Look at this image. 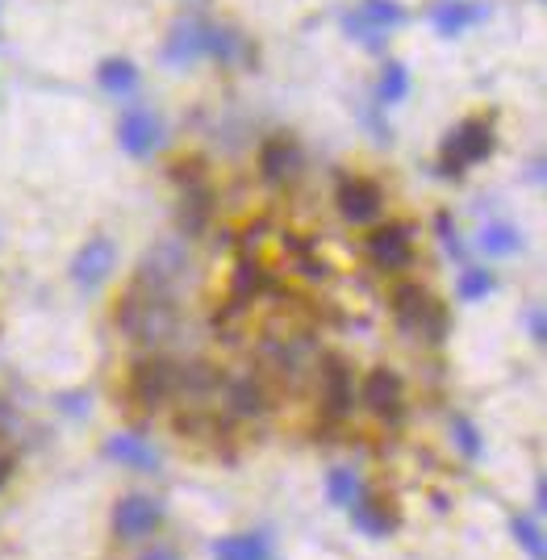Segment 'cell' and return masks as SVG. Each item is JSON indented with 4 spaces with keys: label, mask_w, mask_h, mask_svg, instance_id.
I'll return each mask as SVG.
<instances>
[{
    "label": "cell",
    "mask_w": 547,
    "mask_h": 560,
    "mask_svg": "<svg viewBox=\"0 0 547 560\" xmlns=\"http://www.w3.org/2000/svg\"><path fill=\"white\" fill-rule=\"evenodd\" d=\"M264 406H268V398H264V385L259 381L239 377L226 385V410L234 418H255V414H264Z\"/></svg>",
    "instance_id": "obj_16"
},
{
    "label": "cell",
    "mask_w": 547,
    "mask_h": 560,
    "mask_svg": "<svg viewBox=\"0 0 547 560\" xmlns=\"http://www.w3.org/2000/svg\"><path fill=\"white\" fill-rule=\"evenodd\" d=\"M101 84H105L109 92H130V88L138 84V76H134L130 63L117 59V63H105V67H101Z\"/></svg>",
    "instance_id": "obj_23"
},
{
    "label": "cell",
    "mask_w": 547,
    "mask_h": 560,
    "mask_svg": "<svg viewBox=\"0 0 547 560\" xmlns=\"http://www.w3.org/2000/svg\"><path fill=\"white\" fill-rule=\"evenodd\" d=\"M489 147H493V130H489V122L477 118V122L460 126V130L443 143V172H464L468 163L485 159Z\"/></svg>",
    "instance_id": "obj_3"
},
{
    "label": "cell",
    "mask_w": 547,
    "mask_h": 560,
    "mask_svg": "<svg viewBox=\"0 0 547 560\" xmlns=\"http://www.w3.org/2000/svg\"><path fill=\"white\" fill-rule=\"evenodd\" d=\"M147 560H180V556H176V552H168V548H159V552H151Z\"/></svg>",
    "instance_id": "obj_29"
},
{
    "label": "cell",
    "mask_w": 547,
    "mask_h": 560,
    "mask_svg": "<svg viewBox=\"0 0 547 560\" xmlns=\"http://www.w3.org/2000/svg\"><path fill=\"white\" fill-rule=\"evenodd\" d=\"M280 247L293 255V264H297L301 276H309V280H322V276H326V264L318 260L314 247H309L305 239H297V235H280Z\"/></svg>",
    "instance_id": "obj_18"
},
{
    "label": "cell",
    "mask_w": 547,
    "mask_h": 560,
    "mask_svg": "<svg viewBox=\"0 0 547 560\" xmlns=\"http://www.w3.org/2000/svg\"><path fill=\"white\" fill-rule=\"evenodd\" d=\"M451 431H456V443H460V452H464L468 460H477V456L485 452V443H481L477 427H472L468 418H451Z\"/></svg>",
    "instance_id": "obj_26"
},
{
    "label": "cell",
    "mask_w": 547,
    "mask_h": 560,
    "mask_svg": "<svg viewBox=\"0 0 547 560\" xmlns=\"http://www.w3.org/2000/svg\"><path fill=\"white\" fill-rule=\"evenodd\" d=\"M393 314H397L401 331L422 335L426 343H443L447 339V326H451L447 310L422 285H397L393 289Z\"/></svg>",
    "instance_id": "obj_2"
},
{
    "label": "cell",
    "mask_w": 547,
    "mask_h": 560,
    "mask_svg": "<svg viewBox=\"0 0 547 560\" xmlns=\"http://www.w3.org/2000/svg\"><path fill=\"white\" fill-rule=\"evenodd\" d=\"M213 560H268V540L264 535H226L213 544Z\"/></svg>",
    "instance_id": "obj_17"
},
{
    "label": "cell",
    "mask_w": 547,
    "mask_h": 560,
    "mask_svg": "<svg viewBox=\"0 0 547 560\" xmlns=\"http://www.w3.org/2000/svg\"><path fill=\"white\" fill-rule=\"evenodd\" d=\"M172 393H176V364H168V360H142L134 368V398L138 402L155 406L163 398H172Z\"/></svg>",
    "instance_id": "obj_10"
},
{
    "label": "cell",
    "mask_w": 547,
    "mask_h": 560,
    "mask_svg": "<svg viewBox=\"0 0 547 560\" xmlns=\"http://www.w3.org/2000/svg\"><path fill=\"white\" fill-rule=\"evenodd\" d=\"M364 402L380 414V418H389V423H397L401 410H406V389H401V377L389 368H376L372 377L364 381Z\"/></svg>",
    "instance_id": "obj_7"
},
{
    "label": "cell",
    "mask_w": 547,
    "mask_h": 560,
    "mask_svg": "<svg viewBox=\"0 0 547 560\" xmlns=\"http://www.w3.org/2000/svg\"><path fill=\"white\" fill-rule=\"evenodd\" d=\"M531 339L543 343L547 339V322H543V310H531Z\"/></svg>",
    "instance_id": "obj_28"
},
{
    "label": "cell",
    "mask_w": 547,
    "mask_h": 560,
    "mask_svg": "<svg viewBox=\"0 0 547 560\" xmlns=\"http://www.w3.org/2000/svg\"><path fill=\"white\" fill-rule=\"evenodd\" d=\"M481 13L477 9H464V5H443L439 13H435V21H439V30L443 34H460L464 26H468V21H477Z\"/></svg>",
    "instance_id": "obj_25"
},
{
    "label": "cell",
    "mask_w": 547,
    "mask_h": 560,
    "mask_svg": "<svg viewBox=\"0 0 547 560\" xmlns=\"http://www.w3.org/2000/svg\"><path fill=\"white\" fill-rule=\"evenodd\" d=\"M117 138H122V147L130 151V155H151V147L159 143V126H155V118L151 113H126V122H122V130H117Z\"/></svg>",
    "instance_id": "obj_15"
},
{
    "label": "cell",
    "mask_w": 547,
    "mask_h": 560,
    "mask_svg": "<svg viewBox=\"0 0 547 560\" xmlns=\"http://www.w3.org/2000/svg\"><path fill=\"white\" fill-rule=\"evenodd\" d=\"M268 289H272V276H268L264 264H255V260H239V264H234V276H230V301L247 306L251 297L268 293Z\"/></svg>",
    "instance_id": "obj_13"
},
{
    "label": "cell",
    "mask_w": 547,
    "mask_h": 560,
    "mask_svg": "<svg viewBox=\"0 0 547 560\" xmlns=\"http://www.w3.org/2000/svg\"><path fill=\"white\" fill-rule=\"evenodd\" d=\"M326 494H330V502H335V506L347 510L355 498L364 494V485H360V477H355L351 469H335V473L326 477Z\"/></svg>",
    "instance_id": "obj_19"
},
{
    "label": "cell",
    "mask_w": 547,
    "mask_h": 560,
    "mask_svg": "<svg viewBox=\"0 0 547 560\" xmlns=\"http://www.w3.org/2000/svg\"><path fill=\"white\" fill-rule=\"evenodd\" d=\"M351 398H355V385H351V368L343 360L330 356L322 364V406H326V418L339 423V418L351 414Z\"/></svg>",
    "instance_id": "obj_6"
},
{
    "label": "cell",
    "mask_w": 547,
    "mask_h": 560,
    "mask_svg": "<svg viewBox=\"0 0 547 560\" xmlns=\"http://www.w3.org/2000/svg\"><path fill=\"white\" fill-rule=\"evenodd\" d=\"M481 247L489 255H510V251L522 247V239H518V230H510V226H485L481 230Z\"/></svg>",
    "instance_id": "obj_21"
},
{
    "label": "cell",
    "mask_w": 547,
    "mask_h": 560,
    "mask_svg": "<svg viewBox=\"0 0 547 560\" xmlns=\"http://www.w3.org/2000/svg\"><path fill=\"white\" fill-rule=\"evenodd\" d=\"M406 67H401V63H389L385 67V80H380V101H401V97H406Z\"/></svg>",
    "instance_id": "obj_27"
},
{
    "label": "cell",
    "mask_w": 547,
    "mask_h": 560,
    "mask_svg": "<svg viewBox=\"0 0 547 560\" xmlns=\"http://www.w3.org/2000/svg\"><path fill=\"white\" fill-rule=\"evenodd\" d=\"M163 519V506L147 494H134V498H122L113 506V535H122V540H142V535H151Z\"/></svg>",
    "instance_id": "obj_4"
},
{
    "label": "cell",
    "mask_w": 547,
    "mask_h": 560,
    "mask_svg": "<svg viewBox=\"0 0 547 560\" xmlns=\"http://www.w3.org/2000/svg\"><path fill=\"white\" fill-rule=\"evenodd\" d=\"M347 510H351V523L360 527L364 535H372V540H380V535L397 531V523H401L397 510L385 506V498H372V494H360Z\"/></svg>",
    "instance_id": "obj_11"
},
{
    "label": "cell",
    "mask_w": 547,
    "mask_h": 560,
    "mask_svg": "<svg viewBox=\"0 0 547 560\" xmlns=\"http://www.w3.org/2000/svg\"><path fill=\"white\" fill-rule=\"evenodd\" d=\"M380 205H385V197H380V189L372 180L364 176H347L339 184V209L347 222H372L380 214Z\"/></svg>",
    "instance_id": "obj_8"
},
{
    "label": "cell",
    "mask_w": 547,
    "mask_h": 560,
    "mask_svg": "<svg viewBox=\"0 0 547 560\" xmlns=\"http://www.w3.org/2000/svg\"><path fill=\"white\" fill-rule=\"evenodd\" d=\"M117 326H122L126 335L142 339V343L168 339L172 326H176L168 293H159L151 285H142V280H134V289L122 297V306H117Z\"/></svg>",
    "instance_id": "obj_1"
},
{
    "label": "cell",
    "mask_w": 547,
    "mask_h": 560,
    "mask_svg": "<svg viewBox=\"0 0 547 560\" xmlns=\"http://www.w3.org/2000/svg\"><path fill=\"white\" fill-rule=\"evenodd\" d=\"M489 289H493V276L485 268H464L460 272V301H485Z\"/></svg>",
    "instance_id": "obj_22"
},
{
    "label": "cell",
    "mask_w": 547,
    "mask_h": 560,
    "mask_svg": "<svg viewBox=\"0 0 547 560\" xmlns=\"http://www.w3.org/2000/svg\"><path fill=\"white\" fill-rule=\"evenodd\" d=\"M301 147L293 143V138H272V143H264V151H259V172H264V180L272 184H289L301 176Z\"/></svg>",
    "instance_id": "obj_9"
},
{
    "label": "cell",
    "mask_w": 547,
    "mask_h": 560,
    "mask_svg": "<svg viewBox=\"0 0 547 560\" xmlns=\"http://www.w3.org/2000/svg\"><path fill=\"white\" fill-rule=\"evenodd\" d=\"M113 264H117L113 243H109V239H92V243H84V251L76 255V280H80L84 289H92V285H101V280L109 276Z\"/></svg>",
    "instance_id": "obj_12"
},
{
    "label": "cell",
    "mask_w": 547,
    "mask_h": 560,
    "mask_svg": "<svg viewBox=\"0 0 547 560\" xmlns=\"http://www.w3.org/2000/svg\"><path fill=\"white\" fill-rule=\"evenodd\" d=\"M510 531H514V540L531 552V560H543V556H547L543 535H539V527H535L531 519H514V523H510Z\"/></svg>",
    "instance_id": "obj_24"
},
{
    "label": "cell",
    "mask_w": 547,
    "mask_h": 560,
    "mask_svg": "<svg viewBox=\"0 0 547 560\" xmlns=\"http://www.w3.org/2000/svg\"><path fill=\"white\" fill-rule=\"evenodd\" d=\"M368 255L385 272L406 268L414 260V230L410 226H380L376 235L368 239Z\"/></svg>",
    "instance_id": "obj_5"
},
{
    "label": "cell",
    "mask_w": 547,
    "mask_h": 560,
    "mask_svg": "<svg viewBox=\"0 0 547 560\" xmlns=\"http://www.w3.org/2000/svg\"><path fill=\"white\" fill-rule=\"evenodd\" d=\"M105 456L117 460V464H126V469H138V473H151L155 464H159V456H155L138 435H113V439L105 443Z\"/></svg>",
    "instance_id": "obj_14"
},
{
    "label": "cell",
    "mask_w": 547,
    "mask_h": 560,
    "mask_svg": "<svg viewBox=\"0 0 547 560\" xmlns=\"http://www.w3.org/2000/svg\"><path fill=\"white\" fill-rule=\"evenodd\" d=\"M205 51V30L201 26H184L168 42V59H197Z\"/></svg>",
    "instance_id": "obj_20"
}]
</instances>
